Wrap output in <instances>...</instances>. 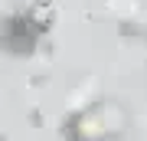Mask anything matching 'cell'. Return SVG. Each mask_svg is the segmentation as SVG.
I'll use <instances>...</instances> for the list:
<instances>
[{
  "mask_svg": "<svg viewBox=\"0 0 147 141\" xmlns=\"http://www.w3.org/2000/svg\"><path fill=\"white\" fill-rule=\"evenodd\" d=\"M124 125H127V115L118 102H95L92 108L69 118L65 135L69 141H108V138L121 135Z\"/></svg>",
  "mask_w": 147,
  "mask_h": 141,
  "instance_id": "6da1fadb",
  "label": "cell"
}]
</instances>
